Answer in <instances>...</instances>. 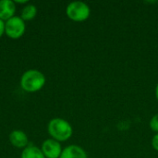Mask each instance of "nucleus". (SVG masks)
<instances>
[{
  "label": "nucleus",
  "instance_id": "5",
  "mask_svg": "<svg viewBox=\"0 0 158 158\" xmlns=\"http://www.w3.org/2000/svg\"><path fill=\"white\" fill-rule=\"evenodd\" d=\"M41 150L45 158H59L63 149L59 142L50 138L43 143Z\"/></svg>",
  "mask_w": 158,
  "mask_h": 158
},
{
  "label": "nucleus",
  "instance_id": "9",
  "mask_svg": "<svg viewBox=\"0 0 158 158\" xmlns=\"http://www.w3.org/2000/svg\"><path fill=\"white\" fill-rule=\"evenodd\" d=\"M21 158H45L41 148L33 145H29L23 149Z\"/></svg>",
  "mask_w": 158,
  "mask_h": 158
},
{
  "label": "nucleus",
  "instance_id": "1",
  "mask_svg": "<svg viewBox=\"0 0 158 158\" xmlns=\"http://www.w3.org/2000/svg\"><path fill=\"white\" fill-rule=\"evenodd\" d=\"M47 131L52 139L59 143L68 141L73 134V129L70 123L61 118L51 119L47 125Z\"/></svg>",
  "mask_w": 158,
  "mask_h": 158
},
{
  "label": "nucleus",
  "instance_id": "14",
  "mask_svg": "<svg viewBox=\"0 0 158 158\" xmlns=\"http://www.w3.org/2000/svg\"><path fill=\"white\" fill-rule=\"evenodd\" d=\"M155 95H156V100L158 101V83L156 84V90H155Z\"/></svg>",
  "mask_w": 158,
  "mask_h": 158
},
{
  "label": "nucleus",
  "instance_id": "10",
  "mask_svg": "<svg viewBox=\"0 0 158 158\" xmlns=\"http://www.w3.org/2000/svg\"><path fill=\"white\" fill-rule=\"evenodd\" d=\"M36 14H37V8H36V6L34 5L28 4V5H26L22 8L20 18L24 21H29V20L33 19L36 17Z\"/></svg>",
  "mask_w": 158,
  "mask_h": 158
},
{
  "label": "nucleus",
  "instance_id": "4",
  "mask_svg": "<svg viewBox=\"0 0 158 158\" xmlns=\"http://www.w3.org/2000/svg\"><path fill=\"white\" fill-rule=\"evenodd\" d=\"M26 30L25 21L18 16H14L5 22V33L10 39H19Z\"/></svg>",
  "mask_w": 158,
  "mask_h": 158
},
{
  "label": "nucleus",
  "instance_id": "6",
  "mask_svg": "<svg viewBox=\"0 0 158 158\" xmlns=\"http://www.w3.org/2000/svg\"><path fill=\"white\" fill-rule=\"evenodd\" d=\"M9 142L10 143L19 149H25L27 146H29V139L27 134L20 131V130H15L10 132L9 134Z\"/></svg>",
  "mask_w": 158,
  "mask_h": 158
},
{
  "label": "nucleus",
  "instance_id": "11",
  "mask_svg": "<svg viewBox=\"0 0 158 158\" xmlns=\"http://www.w3.org/2000/svg\"><path fill=\"white\" fill-rule=\"evenodd\" d=\"M149 126H150V129L154 132L158 133V113L153 116V118H151V120L149 122Z\"/></svg>",
  "mask_w": 158,
  "mask_h": 158
},
{
  "label": "nucleus",
  "instance_id": "12",
  "mask_svg": "<svg viewBox=\"0 0 158 158\" xmlns=\"http://www.w3.org/2000/svg\"><path fill=\"white\" fill-rule=\"evenodd\" d=\"M151 144H152V147L158 152V133H156L151 141Z\"/></svg>",
  "mask_w": 158,
  "mask_h": 158
},
{
  "label": "nucleus",
  "instance_id": "7",
  "mask_svg": "<svg viewBox=\"0 0 158 158\" xmlns=\"http://www.w3.org/2000/svg\"><path fill=\"white\" fill-rule=\"evenodd\" d=\"M16 12V5L14 1L11 0H0V19L6 21L12 17Z\"/></svg>",
  "mask_w": 158,
  "mask_h": 158
},
{
  "label": "nucleus",
  "instance_id": "8",
  "mask_svg": "<svg viewBox=\"0 0 158 158\" xmlns=\"http://www.w3.org/2000/svg\"><path fill=\"white\" fill-rule=\"evenodd\" d=\"M59 158H88V156L82 147L71 144L62 150Z\"/></svg>",
  "mask_w": 158,
  "mask_h": 158
},
{
  "label": "nucleus",
  "instance_id": "15",
  "mask_svg": "<svg viewBox=\"0 0 158 158\" xmlns=\"http://www.w3.org/2000/svg\"><path fill=\"white\" fill-rule=\"evenodd\" d=\"M14 3H18V4H27L28 1L27 0H23V1H14Z\"/></svg>",
  "mask_w": 158,
  "mask_h": 158
},
{
  "label": "nucleus",
  "instance_id": "2",
  "mask_svg": "<svg viewBox=\"0 0 158 158\" xmlns=\"http://www.w3.org/2000/svg\"><path fill=\"white\" fill-rule=\"evenodd\" d=\"M45 84V76L37 69L25 71L20 78V86L27 93H35L43 89Z\"/></svg>",
  "mask_w": 158,
  "mask_h": 158
},
{
  "label": "nucleus",
  "instance_id": "3",
  "mask_svg": "<svg viewBox=\"0 0 158 158\" xmlns=\"http://www.w3.org/2000/svg\"><path fill=\"white\" fill-rule=\"evenodd\" d=\"M66 14L69 19L75 22H82L89 19L90 6L82 1H73L67 6Z\"/></svg>",
  "mask_w": 158,
  "mask_h": 158
},
{
  "label": "nucleus",
  "instance_id": "13",
  "mask_svg": "<svg viewBox=\"0 0 158 158\" xmlns=\"http://www.w3.org/2000/svg\"><path fill=\"white\" fill-rule=\"evenodd\" d=\"M5 33V21L0 19V38Z\"/></svg>",
  "mask_w": 158,
  "mask_h": 158
}]
</instances>
